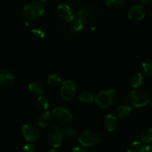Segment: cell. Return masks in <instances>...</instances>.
Segmentation results:
<instances>
[{"mask_svg":"<svg viewBox=\"0 0 152 152\" xmlns=\"http://www.w3.org/2000/svg\"><path fill=\"white\" fill-rule=\"evenodd\" d=\"M28 90L32 95L35 96H42L45 92L44 86L41 83L34 81L28 85Z\"/></svg>","mask_w":152,"mask_h":152,"instance_id":"obj_13","label":"cell"},{"mask_svg":"<svg viewBox=\"0 0 152 152\" xmlns=\"http://www.w3.org/2000/svg\"><path fill=\"white\" fill-rule=\"evenodd\" d=\"M142 69L145 75L152 76V59H148L142 63Z\"/></svg>","mask_w":152,"mask_h":152,"instance_id":"obj_23","label":"cell"},{"mask_svg":"<svg viewBox=\"0 0 152 152\" xmlns=\"http://www.w3.org/2000/svg\"><path fill=\"white\" fill-rule=\"evenodd\" d=\"M94 13L93 9H91L89 7H85L79 12V19L83 20V22H86L94 17Z\"/></svg>","mask_w":152,"mask_h":152,"instance_id":"obj_15","label":"cell"},{"mask_svg":"<svg viewBox=\"0 0 152 152\" xmlns=\"http://www.w3.org/2000/svg\"><path fill=\"white\" fill-rule=\"evenodd\" d=\"M44 6L41 1H33L25 4L23 7V13L30 19H37L44 13Z\"/></svg>","mask_w":152,"mask_h":152,"instance_id":"obj_3","label":"cell"},{"mask_svg":"<svg viewBox=\"0 0 152 152\" xmlns=\"http://www.w3.org/2000/svg\"><path fill=\"white\" fill-rule=\"evenodd\" d=\"M57 13L59 17L66 22H72L74 19V15L73 13L71 7L68 4L62 3L57 7Z\"/></svg>","mask_w":152,"mask_h":152,"instance_id":"obj_9","label":"cell"},{"mask_svg":"<svg viewBox=\"0 0 152 152\" xmlns=\"http://www.w3.org/2000/svg\"><path fill=\"white\" fill-rule=\"evenodd\" d=\"M141 140L144 143L149 144L152 142V128H145L141 134Z\"/></svg>","mask_w":152,"mask_h":152,"instance_id":"obj_21","label":"cell"},{"mask_svg":"<svg viewBox=\"0 0 152 152\" xmlns=\"http://www.w3.org/2000/svg\"><path fill=\"white\" fill-rule=\"evenodd\" d=\"M77 92V85L73 80H66L62 82L61 86V96L65 101H68L73 99Z\"/></svg>","mask_w":152,"mask_h":152,"instance_id":"obj_8","label":"cell"},{"mask_svg":"<svg viewBox=\"0 0 152 152\" xmlns=\"http://www.w3.org/2000/svg\"><path fill=\"white\" fill-rule=\"evenodd\" d=\"M83 21L80 19H74L71 23V29L74 32H79L83 28Z\"/></svg>","mask_w":152,"mask_h":152,"instance_id":"obj_25","label":"cell"},{"mask_svg":"<svg viewBox=\"0 0 152 152\" xmlns=\"http://www.w3.org/2000/svg\"><path fill=\"white\" fill-rule=\"evenodd\" d=\"M118 119L114 114H108L104 119V126L109 132L115 131L118 126Z\"/></svg>","mask_w":152,"mask_h":152,"instance_id":"obj_12","label":"cell"},{"mask_svg":"<svg viewBox=\"0 0 152 152\" xmlns=\"http://www.w3.org/2000/svg\"><path fill=\"white\" fill-rule=\"evenodd\" d=\"M145 152H152V145H148L145 147Z\"/></svg>","mask_w":152,"mask_h":152,"instance_id":"obj_31","label":"cell"},{"mask_svg":"<svg viewBox=\"0 0 152 152\" xmlns=\"http://www.w3.org/2000/svg\"><path fill=\"white\" fill-rule=\"evenodd\" d=\"M31 34H32L33 37L37 39H43L45 37V32L42 30L37 28L31 29Z\"/></svg>","mask_w":152,"mask_h":152,"instance_id":"obj_27","label":"cell"},{"mask_svg":"<svg viewBox=\"0 0 152 152\" xmlns=\"http://www.w3.org/2000/svg\"><path fill=\"white\" fill-rule=\"evenodd\" d=\"M127 152H145V147L138 141H134L129 145Z\"/></svg>","mask_w":152,"mask_h":152,"instance_id":"obj_18","label":"cell"},{"mask_svg":"<svg viewBox=\"0 0 152 152\" xmlns=\"http://www.w3.org/2000/svg\"><path fill=\"white\" fill-rule=\"evenodd\" d=\"M22 134L26 141L34 142L39 138V131L37 125L33 123L25 124L22 129Z\"/></svg>","mask_w":152,"mask_h":152,"instance_id":"obj_7","label":"cell"},{"mask_svg":"<svg viewBox=\"0 0 152 152\" xmlns=\"http://www.w3.org/2000/svg\"><path fill=\"white\" fill-rule=\"evenodd\" d=\"M48 83L52 86H58L62 83V80L59 75L52 74L48 77Z\"/></svg>","mask_w":152,"mask_h":152,"instance_id":"obj_20","label":"cell"},{"mask_svg":"<svg viewBox=\"0 0 152 152\" xmlns=\"http://www.w3.org/2000/svg\"><path fill=\"white\" fill-rule=\"evenodd\" d=\"M62 134L65 137L69 139H74L78 137V133L74 128H65L62 130Z\"/></svg>","mask_w":152,"mask_h":152,"instance_id":"obj_22","label":"cell"},{"mask_svg":"<svg viewBox=\"0 0 152 152\" xmlns=\"http://www.w3.org/2000/svg\"><path fill=\"white\" fill-rule=\"evenodd\" d=\"M39 1H47V0H39Z\"/></svg>","mask_w":152,"mask_h":152,"instance_id":"obj_33","label":"cell"},{"mask_svg":"<svg viewBox=\"0 0 152 152\" xmlns=\"http://www.w3.org/2000/svg\"><path fill=\"white\" fill-rule=\"evenodd\" d=\"M37 105L40 110H46L49 107V101L47 98L44 96H39L37 99Z\"/></svg>","mask_w":152,"mask_h":152,"instance_id":"obj_24","label":"cell"},{"mask_svg":"<svg viewBox=\"0 0 152 152\" xmlns=\"http://www.w3.org/2000/svg\"><path fill=\"white\" fill-rule=\"evenodd\" d=\"M15 81L13 73L9 70L3 69H0V85L4 86H11Z\"/></svg>","mask_w":152,"mask_h":152,"instance_id":"obj_11","label":"cell"},{"mask_svg":"<svg viewBox=\"0 0 152 152\" xmlns=\"http://www.w3.org/2000/svg\"><path fill=\"white\" fill-rule=\"evenodd\" d=\"M125 0H105V4L111 8H118L121 7Z\"/></svg>","mask_w":152,"mask_h":152,"instance_id":"obj_26","label":"cell"},{"mask_svg":"<svg viewBox=\"0 0 152 152\" xmlns=\"http://www.w3.org/2000/svg\"><path fill=\"white\" fill-rule=\"evenodd\" d=\"M45 152H58V151L56 150L55 148H51V149H49V150H48L47 151Z\"/></svg>","mask_w":152,"mask_h":152,"instance_id":"obj_32","label":"cell"},{"mask_svg":"<svg viewBox=\"0 0 152 152\" xmlns=\"http://www.w3.org/2000/svg\"><path fill=\"white\" fill-rule=\"evenodd\" d=\"M52 115L55 120L62 125H68L73 120V115L70 110L62 106L55 107L52 111Z\"/></svg>","mask_w":152,"mask_h":152,"instance_id":"obj_5","label":"cell"},{"mask_svg":"<svg viewBox=\"0 0 152 152\" xmlns=\"http://www.w3.org/2000/svg\"><path fill=\"white\" fill-rule=\"evenodd\" d=\"M47 137L48 142L53 148H58L60 146L62 142V131L56 125H51L48 130Z\"/></svg>","mask_w":152,"mask_h":152,"instance_id":"obj_6","label":"cell"},{"mask_svg":"<svg viewBox=\"0 0 152 152\" xmlns=\"http://www.w3.org/2000/svg\"><path fill=\"white\" fill-rule=\"evenodd\" d=\"M52 114L48 110H45L44 112L41 113L39 116L38 119V124L41 128H46L51 123L52 121Z\"/></svg>","mask_w":152,"mask_h":152,"instance_id":"obj_14","label":"cell"},{"mask_svg":"<svg viewBox=\"0 0 152 152\" xmlns=\"http://www.w3.org/2000/svg\"><path fill=\"white\" fill-rule=\"evenodd\" d=\"M128 101L130 105L136 108L146 106L150 101V96L145 91L142 89H134L128 95Z\"/></svg>","mask_w":152,"mask_h":152,"instance_id":"obj_1","label":"cell"},{"mask_svg":"<svg viewBox=\"0 0 152 152\" xmlns=\"http://www.w3.org/2000/svg\"><path fill=\"white\" fill-rule=\"evenodd\" d=\"M71 152H87L86 149L83 147H75Z\"/></svg>","mask_w":152,"mask_h":152,"instance_id":"obj_29","label":"cell"},{"mask_svg":"<svg viewBox=\"0 0 152 152\" xmlns=\"http://www.w3.org/2000/svg\"><path fill=\"white\" fill-rule=\"evenodd\" d=\"M117 99V92L114 89H108L102 90L96 94L95 102L102 109L108 108L114 104Z\"/></svg>","mask_w":152,"mask_h":152,"instance_id":"obj_2","label":"cell"},{"mask_svg":"<svg viewBox=\"0 0 152 152\" xmlns=\"http://www.w3.org/2000/svg\"><path fill=\"white\" fill-rule=\"evenodd\" d=\"M151 2V0H140V3L142 6H147Z\"/></svg>","mask_w":152,"mask_h":152,"instance_id":"obj_30","label":"cell"},{"mask_svg":"<svg viewBox=\"0 0 152 152\" xmlns=\"http://www.w3.org/2000/svg\"><path fill=\"white\" fill-rule=\"evenodd\" d=\"M22 152H36L34 146L31 144H26L22 148Z\"/></svg>","mask_w":152,"mask_h":152,"instance_id":"obj_28","label":"cell"},{"mask_svg":"<svg viewBox=\"0 0 152 152\" xmlns=\"http://www.w3.org/2000/svg\"><path fill=\"white\" fill-rule=\"evenodd\" d=\"M143 81V76L141 73L138 72L134 75L131 79V83L132 86L134 88H138L142 85Z\"/></svg>","mask_w":152,"mask_h":152,"instance_id":"obj_19","label":"cell"},{"mask_svg":"<svg viewBox=\"0 0 152 152\" xmlns=\"http://www.w3.org/2000/svg\"><path fill=\"white\" fill-rule=\"evenodd\" d=\"M78 140L82 145L88 148L96 147L102 142L99 134L89 130L83 131L78 137Z\"/></svg>","mask_w":152,"mask_h":152,"instance_id":"obj_4","label":"cell"},{"mask_svg":"<svg viewBox=\"0 0 152 152\" xmlns=\"http://www.w3.org/2000/svg\"><path fill=\"white\" fill-rule=\"evenodd\" d=\"M145 10L142 5L133 6L128 12V18L132 21H140L145 17Z\"/></svg>","mask_w":152,"mask_h":152,"instance_id":"obj_10","label":"cell"},{"mask_svg":"<svg viewBox=\"0 0 152 152\" xmlns=\"http://www.w3.org/2000/svg\"><path fill=\"white\" fill-rule=\"evenodd\" d=\"M79 100L83 104H91L95 100L94 95L90 91H83L80 94Z\"/></svg>","mask_w":152,"mask_h":152,"instance_id":"obj_16","label":"cell"},{"mask_svg":"<svg viewBox=\"0 0 152 152\" xmlns=\"http://www.w3.org/2000/svg\"><path fill=\"white\" fill-rule=\"evenodd\" d=\"M132 112V108L129 105H120L117 110V115L119 118L121 119H125L128 117L131 114Z\"/></svg>","mask_w":152,"mask_h":152,"instance_id":"obj_17","label":"cell"}]
</instances>
